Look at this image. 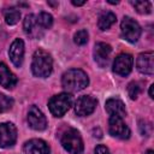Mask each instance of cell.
Wrapping results in <instances>:
<instances>
[{
    "mask_svg": "<svg viewBox=\"0 0 154 154\" xmlns=\"http://www.w3.org/2000/svg\"><path fill=\"white\" fill-rule=\"evenodd\" d=\"M61 84L65 90L70 93H76L83 90L89 84L88 75L79 69L67 70L61 77Z\"/></svg>",
    "mask_w": 154,
    "mask_h": 154,
    "instance_id": "cell-1",
    "label": "cell"
},
{
    "mask_svg": "<svg viewBox=\"0 0 154 154\" xmlns=\"http://www.w3.org/2000/svg\"><path fill=\"white\" fill-rule=\"evenodd\" d=\"M53 70V59L51 54L43 49L35 51L32 55L31 63V71L37 77H48Z\"/></svg>",
    "mask_w": 154,
    "mask_h": 154,
    "instance_id": "cell-2",
    "label": "cell"
},
{
    "mask_svg": "<svg viewBox=\"0 0 154 154\" xmlns=\"http://www.w3.org/2000/svg\"><path fill=\"white\" fill-rule=\"evenodd\" d=\"M72 105V96L69 93L54 95L48 101V108L54 117H63Z\"/></svg>",
    "mask_w": 154,
    "mask_h": 154,
    "instance_id": "cell-3",
    "label": "cell"
},
{
    "mask_svg": "<svg viewBox=\"0 0 154 154\" xmlns=\"http://www.w3.org/2000/svg\"><path fill=\"white\" fill-rule=\"evenodd\" d=\"M61 146L70 154H81L83 152V141L76 129H69L63 134Z\"/></svg>",
    "mask_w": 154,
    "mask_h": 154,
    "instance_id": "cell-4",
    "label": "cell"
},
{
    "mask_svg": "<svg viewBox=\"0 0 154 154\" xmlns=\"http://www.w3.org/2000/svg\"><path fill=\"white\" fill-rule=\"evenodd\" d=\"M120 31H122V36L131 43L137 42V40L141 36V26L131 17L123 18L120 23Z\"/></svg>",
    "mask_w": 154,
    "mask_h": 154,
    "instance_id": "cell-5",
    "label": "cell"
},
{
    "mask_svg": "<svg viewBox=\"0 0 154 154\" xmlns=\"http://www.w3.org/2000/svg\"><path fill=\"white\" fill-rule=\"evenodd\" d=\"M108 131L113 137H117V138L126 140L130 137V129L120 117H116V116L109 117Z\"/></svg>",
    "mask_w": 154,
    "mask_h": 154,
    "instance_id": "cell-6",
    "label": "cell"
},
{
    "mask_svg": "<svg viewBox=\"0 0 154 154\" xmlns=\"http://www.w3.org/2000/svg\"><path fill=\"white\" fill-rule=\"evenodd\" d=\"M17 141V129L12 123L0 124V148L12 147Z\"/></svg>",
    "mask_w": 154,
    "mask_h": 154,
    "instance_id": "cell-7",
    "label": "cell"
},
{
    "mask_svg": "<svg viewBox=\"0 0 154 154\" xmlns=\"http://www.w3.org/2000/svg\"><path fill=\"white\" fill-rule=\"evenodd\" d=\"M132 65H134L132 57L128 53H122L114 59L113 71L119 76H128L132 70Z\"/></svg>",
    "mask_w": 154,
    "mask_h": 154,
    "instance_id": "cell-8",
    "label": "cell"
},
{
    "mask_svg": "<svg viewBox=\"0 0 154 154\" xmlns=\"http://www.w3.org/2000/svg\"><path fill=\"white\" fill-rule=\"evenodd\" d=\"M28 123H29L31 129L38 130V131L45 130L46 126H47V119H46L45 114L35 105L29 107V111H28Z\"/></svg>",
    "mask_w": 154,
    "mask_h": 154,
    "instance_id": "cell-9",
    "label": "cell"
},
{
    "mask_svg": "<svg viewBox=\"0 0 154 154\" xmlns=\"http://www.w3.org/2000/svg\"><path fill=\"white\" fill-rule=\"evenodd\" d=\"M96 105H97L96 99H94L90 95H84L77 100L75 105V112L79 117H85L94 112V109L96 108Z\"/></svg>",
    "mask_w": 154,
    "mask_h": 154,
    "instance_id": "cell-10",
    "label": "cell"
},
{
    "mask_svg": "<svg viewBox=\"0 0 154 154\" xmlns=\"http://www.w3.org/2000/svg\"><path fill=\"white\" fill-rule=\"evenodd\" d=\"M137 70L143 75H153L154 73V53L144 52L137 57L136 60Z\"/></svg>",
    "mask_w": 154,
    "mask_h": 154,
    "instance_id": "cell-11",
    "label": "cell"
},
{
    "mask_svg": "<svg viewBox=\"0 0 154 154\" xmlns=\"http://www.w3.org/2000/svg\"><path fill=\"white\" fill-rule=\"evenodd\" d=\"M23 29H24V32L31 38H38L43 34V29L38 24L35 14H28L25 17L23 23Z\"/></svg>",
    "mask_w": 154,
    "mask_h": 154,
    "instance_id": "cell-12",
    "label": "cell"
},
{
    "mask_svg": "<svg viewBox=\"0 0 154 154\" xmlns=\"http://www.w3.org/2000/svg\"><path fill=\"white\" fill-rule=\"evenodd\" d=\"M112 48L109 45L105 42H99L94 47V59L96 64L100 67H106L109 61V55H111Z\"/></svg>",
    "mask_w": 154,
    "mask_h": 154,
    "instance_id": "cell-13",
    "label": "cell"
},
{
    "mask_svg": "<svg viewBox=\"0 0 154 154\" xmlns=\"http://www.w3.org/2000/svg\"><path fill=\"white\" fill-rule=\"evenodd\" d=\"M24 154H49L51 149L49 146L43 141L38 138H32L24 144Z\"/></svg>",
    "mask_w": 154,
    "mask_h": 154,
    "instance_id": "cell-14",
    "label": "cell"
},
{
    "mask_svg": "<svg viewBox=\"0 0 154 154\" xmlns=\"http://www.w3.org/2000/svg\"><path fill=\"white\" fill-rule=\"evenodd\" d=\"M8 55L11 61L13 63V65L16 66H20L23 63V58H24V42L20 38H16L12 45L10 46L8 49Z\"/></svg>",
    "mask_w": 154,
    "mask_h": 154,
    "instance_id": "cell-15",
    "label": "cell"
},
{
    "mask_svg": "<svg viewBox=\"0 0 154 154\" xmlns=\"http://www.w3.org/2000/svg\"><path fill=\"white\" fill-rule=\"evenodd\" d=\"M17 84L16 75L7 67L5 63H0V85L6 89H12Z\"/></svg>",
    "mask_w": 154,
    "mask_h": 154,
    "instance_id": "cell-16",
    "label": "cell"
},
{
    "mask_svg": "<svg viewBox=\"0 0 154 154\" xmlns=\"http://www.w3.org/2000/svg\"><path fill=\"white\" fill-rule=\"evenodd\" d=\"M105 108L109 116H116V117H120V118H124L126 116L125 106H124L123 101L119 99H114V97L108 99L105 103Z\"/></svg>",
    "mask_w": 154,
    "mask_h": 154,
    "instance_id": "cell-17",
    "label": "cell"
},
{
    "mask_svg": "<svg viewBox=\"0 0 154 154\" xmlns=\"http://www.w3.org/2000/svg\"><path fill=\"white\" fill-rule=\"evenodd\" d=\"M117 20V17L112 12H103L97 20V26L100 30H106L109 26H112Z\"/></svg>",
    "mask_w": 154,
    "mask_h": 154,
    "instance_id": "cell-18",
    "label": "cell"
},
{
    "mask_svg": "<svg viewBox=\"0 0 154 154\" xmlns=\"http://www.w3.org/2000/svg\"><path fill=\"white\" fill-rule=\"evenodd\" d=\"M4 16H5V22L8 25H14L20 19V12H19V10H17L14 7H11V8L5 10Z\"/></svg>",
    "mask_w": 154,
    "mask_h": 154,
    "instance_id": "cell-19",
    "label": "cell"
},
{
    "mask_svg": "<svg viewBox=\"0 0 154 154\" xmlns=\"http://www.w3.org/2000/svg\"><path fill=\"white\" fill-rule=\"evenodd\" d=\"M131 5L135 7V10L141 13V14H147L150 13L152 11V5L149 1H143V0H136V1H131Z\"/></svg>",
    "mask_w": 154,
    "mask_h": 154,
    "instance_id": "cell-20",
    "label": "cell"
},
{
    "mask_svg": "<svg viewBox=\"0 0 154 154\" xmlns=\"http://www.w3.org/2000/svg\"><path fill=\"white\" fill-rule=\"evenodd\" d=\"M36 19L38 22V24L42 26V29H49L53 24V17L52 14H49L48 12H41L38 16H36Z\"/></svg>",
    "mask_w": 154,
    "mask_h": 154,
    "instance_id": "cell-21",
    "label": "cell"
},
{
    "mask_svg": "<svg viewBox=\"0 0 154 154\" xmlns=\"http://www.w3.org/2000/svg\"><path fill=\"white\" fill-rule=\"evenodd\" d=\"M12 106H13V99H11L4 94H0V113L11 109Z\"/></svg>",
    "mask_w": 154,
    "mask_h": 154,
    "instance_id": "cell-22",
    "label": "cell"
},
{
    "mask_svg": "<svg viewBox=\"0 0 154 154\" xmlns=\"http://www.w3.org/2000/svg\"><path fill=\"white\" fill-rule=\"evenodd\" d=\"M140 93H141V85L138 82H131L128 85V94H129L130 99L136 100L137 96L140 95Z\"/></svg>",
    "mask_w": 154,
    "mask_h": 154,
    "instance_id": "cell-23",
    "label": "cell"
},
{
    "mask_svg": "<svg viewBox=\"0 0 154 154\" xmlns=\"http://www.w3.org/2000/svg\"><path fill=\"white\" fill-rule=\"evenodd\" d=\"M88 37H89L88 31L84 30V29H82V30H78V31L75 34L73 41H75V43L82 46V45H85V43L88 42Z\"/></svg>",
    "mask_w": 154,
    "mask_h": 154,
    "instance_id": "cell-24",
    "label": "cell"
},
{
    "mask_svg": "<svg viewBox=\"0 0 154 154\" xmlns=\"http://www.w3.org/2000/svg\"><path fill=\"white\" fill-rule=\"evenodd\" d=\"M94 154H109V150H108L107 147H105V146H102V144H99V146L95 148Z\"/></svg>",
    "mask_w": 154,
    "mask_h": 154,
    "instance_id": "cell-25",
    "label": "cell"
},
{
    "mask_svg": "<svg viewBox=\"0 0 154 154\" xmlns=\"http://www.w3.org/2000/svg\"><path fill=\"white\" fill-rule=\"evenodd\" d=\"M71 2H72V5H75V6H82V5L85 4V1H76V0H72Z\"/></svg>",
    "mask_w": 154,
    "mask_h": 154,
    "instance_id": "cell-26",
    "label": "cell"
},
{
    "mask_svg": "<svg viewBox=\"0 0 154 154\" xmlns=\"http://www.w3.org/2000/svg\"><path fill=\"white\" fill-rule=\"evenodd\" d=\"M153 87H154L153 84L149 87V96H150V99H153V97H154V95H153Z\"/></svg>",
    "mask_w": 154,
    "mask_h": 154,
    "instance_id": "cell-27",
    "label": "cell"
},
{
    "mask_svg": "<svg viewBox=\"0 0 154 154\" xmlns=\"http://www.w3.org/2000/svg\"><path fill=\"white\" fill-rule=\"evenodd\" d=\"M147 154H153V150H150V149H149V150H147Z\"/></svg>",
    "mask_w": 154,
    "mask_h": 154,
    "instance_id": "cell-28",
    "label": "cell"
},
{
    "mask_svg": "<svg viewBox=\"0 0 154 154\" xmlns=\"http://www.w3.org/2000/svg\"><path fill=\"white\" fill-rule=\"evenodd\" d=\"M109 4H118V1H108Z\"/></svg>",
    "mask_w": 154,
    "mask_h": 154,
    "instance_id": "cell-29",
    "label": "cell"
}]
</instances>
